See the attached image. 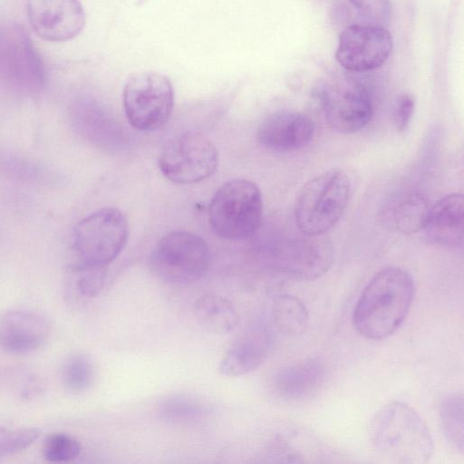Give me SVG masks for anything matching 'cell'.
I'll return each mask as SVG.
<instances>
[{
  "instance_id": "6da1fadb",
  "label": "cell",
  "mask_w": 464,
  "mask_h": 464,
  "mask_svg": "<svg viewBox=\"0 0 464 464\" xmlns=\"http://www.w3.org/2000/svg\"><path fill=\"white\" fill-rule=\"evenodd\" d=\"M411 275L398 266L378 271L368 282L353 311V324L365 338L390 336L406 319L414 297Z\"/></svg>"
},
{
  "instance_id": "7a4b0ae2",
  "label": "cell",
  "mask_w": 464,
  "mask_h": 464,
  "mask_svg": "<svg viewBox=\"0 0 464 464\" xmlns=\"http://www.w3.org/2000/svg\"><path fill=\"white\" fill-rule=\"evenodd\" d=\"M370 440L378 455L402 464H425L433 455L430 430L420 414L410 405L394 401L374 415Z\"/></svg>"
},
{
  "instance_id": "3957f363",
  "label": "cell",
  "mask_w": 464,
  "mask_h": 464,
  "mask_svg": "<svg viewBox=\"0 0 464 464\" xmlns=\"http://www.w3.org/2000/svg\"><path fill=\"white\" fill-rule=\"evenodd\" d=\"M352 195V181L341 169H331L308 180L298 191L294 216L300 233L322 237L338 222Z\"/></svg>"
},
{
  "instance_id": "277c9868",
  "label": "cell",
  "mask_w": 464,
  "mask_h": 464,
  "mask_svg": "<svg viewBox=\"0 0 464 464\" xmlns=\"http://www.w3.org/2000/svg\"><path fill=\"white\" fill-rule=\"evenodd\" d=\"M263 214L259 188L251 180L237 179L223 184L209 204L208 218L220 237L240 240L253 236Z\"/></svg>"
},
{
  "instance_id": "5b68a950",
  "label": "cell",
  "mask_w": 464,
  "mask_h": 464,
  "mask_svg": "<svg viewBox=\"0 0 464 464\" xmlns=\"http://www.w3.org/2000/svg\"><path fill=\"white\" fill-rule=\"evenodd\" d=\"M0 84L23 95L40 93L46 84L44 63L18 24L0 28Z\"/></svg>"
},
{
  "instance_id": "8992f818",
  "label": "cell",
  "mask_w": 464,
  "mask_h": 464,
  "mask_svg": "<svg viewBox=\"0 0 464 464\" xmlns=\"http://www.w3.org/2000/svg\"><path fill=\"white\" fill-rule=\"evenodd\" d=\"M128 235V222L121 210L104 208L90 214L72 232L75 264L108 267L123 249Z\"/></svg>"
},
{
  "instance_id": "52a82bcc",
  "label": "cell",
  "mask_w": 464,
  "mask_h": 464,
  "mask_svg": "<svg viewBox=\"0 0 464 464\" xmlns=\"http://www.w3.org/2000/svg\"><path fill=\"white\" fill-rule=\"evenodd\" d=\"M209 249L203 238L185 231L162 237L150 255V272L172 285H189L199 280L209 265Z\"/></svg>"
},
{
  "instance_id": "ba28073f",
  "label": "cell",
  "mask_w": 464,
  "mask_h": 464,
  "mask_svg": "<svg viewBox=\"0 0 464 464\" xmlns=\"http://www.w3.org/2000/svg\"><path fill=\"white\" fill-rule=\"evenodd\" d=\"M122 104L129 123L141 131L156 130L166 124L174 107L169 80L154 72L133 73L127 81Z\"/></svg>"
},
{
  "instance_id": "9c48e42d",
  "label": "cell",
  "mask_w": 464,
  "mask_h": 464,
  "mask_svg": "<svg viewBox=\"0 0 464 464\" xmlns=\"http://www.w3.org/2000/svg\"><path fill=\"white\" fill-rule=\"evenodd\" d=\"M219 154L215 144L198 132H186L166 143L159 158L161 173L177 184H193L211 177Z\"/></svg>"
},
{
  "instance_id": "30bf717a",
  "label": "cell",
  "mask_w": 464,
  "mask_h": 464,
  "mask_svg": "<svg viewBox=\"0 0 464 464\" xmlns=\"http://www.w3.org/2000/svg\"><path fill=\"white\" fill-rule=\"evenodd\" d=\"M392 51V37L376 24H352L340 34L335 58L351 72H368L383 65Z\"/></svg>"
},
{
  "instance_id": "8fae6325",
  "label": "cell",
  "mask_w": 464,
  "mask_h": 464,
  "mask_svg": "<svg viewBox=\"0 0 464 464\" xmlns=\"http://www.w3.org/2000/svg\"><path fill=\"white\" fill-rule=\"evenodd\" d=\"M325 119L334 130L350 134L365 127L373 110L367 90L354 82H341L322 91Z\"/></svg>"
},
{
  "instance_id": "7c38bea8",
  "label": "cell",
  "mask_w": 464,
  "mask_h": 464,
  "mask_svg": "<svg viewBox=\"0 0 464 464\" xmlns=\"http://www.w3.org/2000/svg\"><path fill=\"white\" fill-rule=\"evenodd\" d=\"M320 237L294 239L277 250L269 266L279 273L300 281H311L324 275L334 260L333 248Z\"/></svg>"
},
{
  "instance_id": "4fadbf2b",
  "label": "cell",
  "mask_w": 464,
  "mask_h": 464,
  "mask_svg": "<svg viewBox=\"0 0 464 464\" xmlns=\"http://www.w3.org/2000/svg\"><path fill=\"white\" fill-rule=\"evenodd\" d=\"M26 12L34 31L49 42L72 40L85 24L80 0H27Z\"/></svg>"
},
{
  "instance_id": "5bb4252c",
  "label": "cell",
  "mask_w": 464,
  "mask_h": 464,
  "mask_svg": "<svg viewBox=\"0 0 464 464\" xmlns=\"http://www.w3.org/2000/svg\"><path fill=\"white\" fill-rule=\"evenodd\" d=\"M51 324L42 314L28 309H10L0 314V348L12 353H27L44 346Z\"/></svg>"
},
{
  "instance_id": "9a60e30c",
  "label": "cell",
  "mask_w": 464,
  "mask_h": 464,
  "mask_svg": "<svg viewBox=\"0 0 464 464\" xmlns=\"http://www.w3.org/2000/svg\"><path fill=\"white\" fill-rule=\"evenodd\" d=\"M273 343V334L267 326H251L226 351L218 364L219 372L238 377L255 371L270 354Z\"/></svg>"
},
{
  "instance_id": "2e32d148",
  "label": "cell",
  "mask_w": 464,
  "mask_h": 464,
  "mask_svg": "<svg viewBox=\"0 0 464 464\" xmlns=\"http://www.w3.org/2000/svg\"><path fill=\"white\" fill-rule=\"evenodd\" d=\"M311 117L298 111H280L267 117L257 131L259 142L273 150L288 151L306 146L314 138Z\"/></svg>"
},
{
  "instance_id": "e0dca14e",
  "label": "cell",
  "mask_w": 464,
  "mask_h": 464,
  "mask_svg": "<svg viewBox=\"0 0 464 464\" xmlns=\"http://www.w3.org/2000/svg\"><path fill=\"white\" fill-rule=\"evenodd\" d=\"M463 222V196L460 193H451L430 208L423 228L434 244L456 248L462 245Z\"/></svg>"
},
{
  "instance_id": "ac0fdd59",
  "label": "cell",
  "mask_w": 464,
  "mask_h": 464,
  "mask_svg": "<svg viewBox=\"0 0 464 464\" xmlns=\"http://www.w3.org/2000/svg\"><path fill=\"white\" fill-rule=\"evenodd\" d=\"M325 376L324 363L317 358H308L276 372L273 384L276 392L288 400H301L316 392Z\"/></svg>"
},
{
  "instance_id": "d6986e66",
  "label": "cell",
  "mask_w": 464,
  "mask_h": 464,
  "mask_svg": "<svg viewBox=\"0 0 464 464\" xmlns=\"http://www.w3.org/2000/svg\"><path fill=\"white\" fill-rule=\"evenodd\" d=\"M198 324L206 331L218 335L233 332L239 324V314L234 304L226 297L206 294L193 305Z\"/></svg>"
},
{
  "instance_id": "ffe728a7",
  "label": "cell",
  "mask_w": 464,
  "mask_h": 464,
  "mask_svg": "<svg viewBox=\"0 0 464 464\" xmlns=\"http://www.w3.org/2000/svg\"><path fill=\"white\" fill-rule=\"evenodd\" d=\"M157 412L163 420L172 424H193L206 420L212 409L198 397L172 394L159 401Z\"/></svg>"
},
{
  "instance_id": "44dd1931",
  "label": "cell",
  "mask_w": 464,
  "mask_h": 464,
  "mask_svg": "<svg viewBox=\"0 0 464 464\" xmlns=\"http://www.w3.org/2000/svg\"><path fill=\"white\" fill-rule=\"evenodd\" d=\"M272 316L276 328L287 336L301 335L309 325V314L305 305L299 298L288 294H282L275 298Z\"/></svg>"
},
{
  "instance_id": "7402d4cb",
  "label": "cell",
  "mask_w": 464,
  "mask_h": 464,
  "mask_svg": "<svg viewBox=\"0 0 464 464\" xmlns=\"http://www.w3.org/2000/svg\"><path fill=\"white\" fill-rule=\"evenodd\" d=\"M96 376L92 361L86 355L77 353L65 359L60 370V380L63 388L79 394L88 391Z\"/></svg>"
},
{
  "instance_id": "603a6c76",
  "label": "cell",
  "mask_w": 464,
  "mask_h": 464,
  "mask_svg": "<svg viewBox=\"0 0 464 464\" xmlns=\"http://www.w3.org/2000/svg\"><path fill=\"white\" fill-rule=\"evenodd\" d=\"M463 405V394L453 392L443 398L440 407L445 437L460 453L464 449Z\"/></svg>"
},
{
  "instance_id": "cb8c5ba5",
  "label": "cell",
  "mask_w": 464,
  "mask_h": 464,
  "mask_svg": "<svg viewBox=\"0 0 464 464\" xmlns=\"http://www.w3.org/2000/svg\"><path fill=\"white\" fill-rule=\"evenodd\" d=\"M0 172L20 182L34 184L46 183L52 178L39 164L8 152H0Z\"/></svg>"
},
{
  "instance_id": "d4e9b609",
  "label": "cell",
  "mask_w": 464,
  "mask_h": 464,
  "mask_svg": "<svg viewBox=\"0 0 464 464\" xmlns=\"http://www.w3.org/2000/svg\"><path fill=\"white\" fill-rule=\"evenodd\" d=\"M427 198L415 193L402 201L395 210L396 227L404 234H411L424 227L430 210Z\"/></svg>"
},
{
  "instance_id": "484cf974",
  "label": "cell",
  "mask_w": 464,
  "mask_h": 464,
  "mask_svg": "<svg viewBox=\"0 0 464 464\" xmlns=\"http://www.w3.org/2000/svg\"><path fill=\"white\" fill-rule=\"evenodd\" d=\"M70 276L76 293L82 297L92 298L99 295L105 285L107 266L74 264Z\"/></svg>"
},
{
  "instance_id": "4316f807",
  "label": "cell",
  "mask_w": 464,
  "mask_h": 464,
  "mask_svg": "<svg viewBox=\"0 0 464 464\" xmlns=\"http://www.w3.org/2000/svg\"><path fill=\"white\" fill-rule=\"evenodd\" d=\"M82 450L78 440L65 432L49 434L43 444L42 454L45 460L62 463L76 459Z\"/></svg>"
},
{
  "instance_id": "83f0119b",
  "label": "cell",
  "mask_w": 464,
  "mask_h": 464,
  "mask_svg": "<svg viewBox=\"0 0 464 464\" xmlns=\"http://www.w3.org/2000/svg\"><path fill=\"white\" fill-rule=\"evenodd\" d=\"M40 434V430L34 427H0V458L27 449Z\"/></svg>"
},
{
  "instance_id": "f1b7e54d",
  "label": "cell",
  "mask_w": 464,
  "mask_h": 464,
  "mask_svg": "<svg viewBox=\"0 0 464 464\" xmlns=\"http://www.w3.org/2000/svg\"><path fill=\"white\" fill-rule=\"evenodd\" d=\"M10 385L14 394L22 400L37 398L44 390L42 378L27 368L14 369L10 374Z\"/></svg>"
},
{
  "instance_id": "f546056e",
  "label": "cell",
  "mask_w": 464,
  "mask_h": 464,
  "mask_svg": "<svg viewBox=\"0 0 464 464\" xmlns=\"http://www.w3.org/2000/svg\"><path fill=\"white\" fill-rule=\"evenodd\" d=\"M358 14L371 24L386 26L392 16L390 0H349Z\"/></svg>"
},
{
  "instance_id": "4dcf8cb0",
  "label": "cell",
  "mask_w": 464,
  "mask_h": 464,
  "mask_svg": "<svg viewBox=\"0 0 464 464\" xmlns=\"http://www.w3.org/2000/svg\"><path fill=\"white\" fill-rule=\"evenodd\" d=\"M414 99L411 94H401L398 97L395 107V126L399 132H404L411 121L414 111Z\"/></svg>"
}]
</instances>
